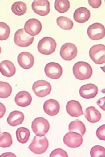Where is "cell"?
Segmentation results:
<instances>
[{"instance_id":"obj_22","label":"cell","mask_w":105,"mask_h":157,"mask_svg":"<svg viewBox=\"0 0 105 157\" xmlns=\"http://www.w3.org/2000/svg\"><path fill=\"white\" fill-rule=\"evenodd\" d=\"M85 116L87 120L91 123H95L100 121L102 114L94 107L87 108L85 111Z\"/></svg>"},{"instance_id":"obj_1","label":"cell","mask_w":105,"mask_h":157,"mask_svg":"<svg viewBox=\"0 0 105 157\" xmlns=\"http://www.w3.org/2000/svg\"><path fill=\"white\" fill-rule=\"evenodd\" d=\"M73 72L76 79L84 80L91 78L92 75L93 70L87 62L80 61L74 66Z\"/></svg>"},{"instance_id":"obj_30","label":"cell","mask_w":105,"mask_h":157,"mask_svg":"<svg viewBox=\"0 0 105 157\" xmlns=\"http://www.w3.org/2000/svg\"><path fill=\"white\" fill-rule=\"evenodd\" d=\"M10 33V28L5 22H0V40H6Z\"/></svg>"},{"instance_id":"obj_35","label":"cell","mask_w":105,"mask_h":157,"mask_svg":"<svg viewBox=\"0 0 105 157\" xmlns=\"http://www.w3.org/2000/svg\"><path fill=\"white\" fill-rule=\"evenodd\" d=\"M105 97L99 99L97 102V105L103 110L105 111Z\"/></svg>"},{"instance_id":"obj_17","label":"cell","mask_w":105,"mask_h":157,"mask_svg":"<svg viewBox=\"0 0 105 157\" xmlns=\"http://www.w3.org/2000/svg\"><path fill=\"white\" fill-rule=\"evenodd\" d=\"M43 109L45 112L49 116H55L58 114L60 111V105L56 100H48L44 104Z\"/></svg>"},{"instance_id":"obj_7","label":"cell","mask_w":105,"mask_h":157,"mask_svg":"<svg viewBox=\"0 0 105 157\" xmlns=\"http://www.w3.org/2000/svg\"><path fill=\"white\" fill-rule=\"evenodd\" d=\"M32 90L38 97L43 98L50 93L51 86L50 84L46 81L38 80L33 84Z\"/></svg>"},{"instance_id":"obj_15","label":"cell","mask_w":105,"mask_h":157,"mask_svg":"<svg viewBox=\"0 0 105 157\" xmlns=\"http://www.w3.org/2000/svg\"><path fill=\"white\" fill-rule=\"evenodd\" d=\"M98 89L96 86L92 84L83 85L79 90L80 96L85 99H91L97 95Z\"/></svg>"},{"instance_id":"obj_34","label":"cell","mask_w":105,"mask_h":157,"mask_svg":"<svg viewBox=\"0 0 105 157\" xmlns=\"http://www.w3.org/2000/svg\"><path fill=\"white\" fill-rule=\"evenodd\" d=\"M89 5L93 8L97 9L102 4V1L101 0H93L88 1Z\"/></svg>"},{"instance_id":"obj_4","label":"cell","mask_w":105,"mask_h":157,"mask_svg":"<svg viewBox=\"0 0 105 157\" xmlns=\"http://www.w3.org/2000/svg\"><path fill=\"white\" fill-rule=\"evenodd\" d=\"M32 128L37 136L42 137L44 136L50 128L48 121L43 117L36 118L32 122Z\"/></svg>"},{"instance_id":"obj_21","label":"cell","mask_w":105,"mask_h":157,"mask_svg":"<svg viewBox=\"0 0 105 157\" xmlns=\"http://www.w3.org/2000/svg\"><path fill=\"white\" fill-rule=\"evenodd\" d=\"M24 118L23 113L21 111H13L10 113L7 118V122L11 126H16L22 123Z\"/></svg>"},{"instance_id":"obj_14","label":"cell","mask_w":105,"mask_h":157,"mask_svg":"<svg viewBox=\"0 0 105 157\" xmlns=\"http://www.w3.org/2000/svg\"><path fill=\"white\" fill-rule=\"evenodd\" d=\"M18 61L20 67L24 69H29L34 65V58L32 55L27 52H23L19 55Z\"/></svg>"},{"instance_id":"obj_24","label":"cell","mask_w":105,"mask_h":157,"mask_svg":"<svg viewBox=\"0 0 105 157\" xmlns=\"http://www.w3.org/2000/svg\"><path fill=\"white\" fill-rule=\"evenodd\" d=\"M30 136V132L29 130L26 128H19L16 132L17 140L21 143L25 144L27 143L29 139Z\"/></svg>"},{"instance_id":"obj_36","label":"cell","mask_w":105,"mask_h":157,"mask_svg":"<svg viewBox=\"0 0 105 157\" xmlns=\"http://www.w3.org/2000/svg\"><path fill=\"white\" fill-rule=\"evenodd\" d=\"M6 111L5 105L3 103H0V118H2Z\"/></svg>"},{"instance_id":"obj_28","label":"cell","mask_w":105,"mask_h":157,"mask_svg":"<svg viewBox=\"0 0 105 157\" xmlns=\"http://www.w3.org/2000/svg\"><path fill=\"white\" fill-rule=\"evenodd\" d=\"M12 91V87L9 83L0 81V98L5 99L9 97Z\"/></svg>"},{"instance_id":"obj_26","label":"cell","mask_w":105,"mask_h":157,"mask_svg":"<svg viewBox=\"0 0 105 157\" xmlns=\"http://www.w3.org/2000/svg\"><path fill=\"white\" fill-rule=\"evenodd\" d=\"M56 22L57 25L65 30L71 29L74 26L73 21L66 17H59L57 19Z\"/></svg>"},{"instance_id":"obj_20","label":"cell","mask_w":105,"mask_h":157,"mask_svg":"<svg viewBox=\"0 0 105 157\" xmlns=\"http://www.w3.org/2000/svg\"><path fill=\"white\" fill-rule=\"evenodd\" d=\"M0 72L3 76L10 77L16 73V69L12 62L5 60L0 63Z\"/></svg>"},{"instance_id":"obj_23","label":"cell","mask_w":105,"mask_h":157,"mask_svg":"<svg viewBox=\"0 0 105 157\" xmlns=\"http://www.w3.org/2000/svg\"><path fill=\"white\" fill-rule=\"evenodd\" d=\"M70 132H75L81 135L82 136L85 135L86 128L83 123L78 120L73 121L70 123L68 126Z\"/></svg>"},{"instance_id":"obj_2","label":"cell","mask_w":105,"mask_h":157,"mask_svg":"<svg viewBox=\"0 0 105 157\" xmlns=\"http://www.w3.org/2000/svg\"><path fill=\"white\" fill-rule=\"evenodd\" d=\"M49 141L46 136H34L31 144L28 147L32 152L36 154H43L48 148Z\"/></svg>"},{"instance_id":"obj_16","label":"cell","mask_w":105,"mask_h":157,"mask_svg":"<svg viewBox=\"0 0 105 157\" xmlns=\"http://www.w3.org/2000/svg\"><path fill=\"white\" fill-rule=\"evenodd\" d=\"M66 109L67 113L71 117H78L84 114L81 104L75 100L69 101Z\"/></svg>"},{"instance_id":"obj_31","label":"cell","mask_w":105,"mask_h":157,"mask_svg":"<svg viewBox=\"0 0 105 157\" xmlns=\"http://www.w3.org/2000/svg\"><path fill=\"white\" fill-rule=\"evenodd\" d=\"M90 155L91 157H105L104 147L100 145H95L91 149Z\"/></svg>"},{"instance_id":"obj_18","label":"cell","mask_w":105,"mask_h":157,"mask_svg":"<svg viewBox=\"0 0 105 157\" xmlns=\"http://www.w3.org/2000/svg\"><path fill=\"white\" fill-rule=\"evenodd\" d=\"M32 97L26 91H22L17 94L15 98V101L17 105L22 107H26L31 104Z\"/></svg>"},{"instance_id":"obj_13","label":"cell","mask_w":105,"mask_h":157,"mask_svg":"<svg viewBox=\"0 0 105 157\" xmlns=\"http://www.w3.org/2000/svg\"><path fill=\"white\" fill-rule=\"evenodd\" d=\"M24 28L26 33L30 36H35L41 32L42 25L39 21L35 18H32L26 22Z\"/></svg>"},{"instance_id":"obj_37","label":"cell","mask_w":105,"mask_h":157,"mask_svg":"<svg viewBox=\"0 0 105 157\" xmlns=\"http://www.w3.org/2000/svg\"><path fill=\"white\" fill-rule=\"evenodd\" d=\"M12 155L13 157H16V156L14 154H13V153H5V154H2L0 156L2 157V156H11V155Z\"/></svg>"},{"instance_id":"obj_9","label":"cell","mask_w":105,"mask_h":157,"mask_svg":"<svg viewBox=\"0 0 105 157\" xmlns=\"http://www.w3.org/2000/svg\"><path fill=\"white\" fill-rule=\"evenodd\" d=\"M77 47L73 43H66L61 47L60 55L61 57L66 61H71L77 56Z\"/></svg>"},{"instance_id":"obj_29","label":"cell","mask_w":105,"mask_h":157,"mask_svg":"<svg viewBox=\"0 0 105 157\" xmlns=\"http://www.w3.org/2000/svg\"><path fill=\"white\" fill-rule=\"evenodd\" d=\"M12 144V137L10 134L3 132L0 135V147L6 148L10 147Z\"/></svg>"},{"instance_id":"obj_38","label":"cell","mask_w":105,"mask_h":157,"mask_svg":"<svg viewBox=\"0 0 105 157\" xmlns=\"http://www.w3.org/2000/svg\"><path fill=\"white\" fill-rule=\"evenodd\" d=\"M1 47H0V54H1Z\"/></svg>"},{"instance_id":"obj_39","label":"cell","mask_w":105,"mask_h":157,"mask_svg":"<svg viewBox=\"0 0 105 157\" xmlns=\"http://www.w3.org/2000/svg\"><path fill=\"white\" fill-rule=\"evenodd\" d=\"M0 133H1V128H0Z\"/></svg>"},{"instance_id":"obj_19","label":"cell","mask_w":105,"mask_h":157,"mask_svg":"<svg viewBox=\"0 0 105 157\" xmlns=\"http://www.w3.org/2000/svg\"><path fill=\"white\" fill-rule=\"evenodd\" d=\"M90 11L85 7H81L75 10L74 14V20L79 23H84L89 20Z\"/></svg>"},{"instance_id":"obj_27","label":"cell","mask_w":105,"mask_h":157,"mask_svg":"<svg viewBox=\"0 0 105 157\" xmlns=\"http://www.w3.org/2000/svg\"><path fill=\"white\" fill-rule=\"evenodd\" d=\"M54 6L57 11L63 14L70 9V2L68 0H56L55 1Z\"/></svg>"},{"instance_id":"obj_5","label":"cell","mask_w":105,"mask_h":157,"mask_svg":"<svg viewBox=\"0 0 105 157\" xmlns=\"http://www.w3.org/2000/svg\"><path fill=\"white\" fill-rule=\"evenodd\" d=\"M91 58L95 64L102 65L105 62V46L102 44L93 45L90 49Z\"/></svg>"},{"instance_id":"obj_6","label":"cell","mask_w":105,"mask_h":157,"mask_svg":"<svg viewBox=\"0 0 105 157\" xmlns=\"http://www.w3.org/2000/svg\"><path fill=\"white\" fill-rule=\"evenodd\" d=\"M34 37L26 33L23 28L19 29L15 33L14 42L18 46L27 47L31 45L34 40Z\"/></svg>"},{"instance_id":"obj_32","label":"cell","mask_w":105,"mask_h":157,"mask_svg":"<svg viewBox=\"0 0 105 157\" xmlns=\"http://www.w3.org/2000/svg\"><path fill=\"white\" fill-rule=\"evenodd\" d=\"M67 153L66 151L62 149H57L53 151L50 155V157H68Z\"/></svg>"},{"instance_id":"obj_8","label":"cell","mask_w":105,"mask_h":157,"mask_svg":"<svg viewBox=\"0 0 105 157\" xmlns=\"http://www.w3.org/2000/svg\"><path fill=\"white\" fill-rule=\"evenodd\" d=\"M89 37L93 40L102 39L105 37V29L103 25L95 23L89 26L87 30Z\"/></svg>"},{"instance_id":"obj_33","label":"cell","mask_w":105,"mask_h":157,"mask_svg":"<svg viewBox=\"0 0 105 157\" xmlns=\"http://www.w3.org/2000/svg\"><path fill=\"white\" fill-rule=\"evenodd\" d=\"M97 137L101 140H105V125H103L97 128L96 132Z\"/></svg>"},{"instance_id":"obj_3","label":"cell","mask_w":105,"mask_h":157,"mask_svg":"<svg viewBox=\"0 0 105 157\" xmlns=\"http://www.w3.org/2000/svg\"><path fill=\"white\" fill-rule=\"evenodd\" d=\"M56 46V41L54 39L51 37H45L39 41L38 49L41 54L49 55L55 52Z\"/></svg>"},{"instance_id":"obj_11","label":"cell","mask_w":105,"mask_h":157,"mask_svg":"<svg viewBox=\"0 0 105 157\" xmlns=\"http://www.w3.org/2000/svg\"><path fill=\"white\" fill-rule=\"evenodd\" d=\"M32 10L36 14L41 16L48 14L50 12V5L47 0H35L32 2Z\"/></svg>"},{"instance_id":"obj_10","label":"cell","mask_w":105,"mask_h":157,"mask_svg":"<svg viewBox=\"0 0 105 157\" xmlns=\"http://www.w3.org/2000/svg\"><path fill=\"white\" fill-rule=\"evenodd\" d=\"M83 138L79 134L70 132L67 133L63 138V141L67 146L72 148H77L81 146Z\"/></svg>"},{"instance_id":"obj_25","label":"cell","mask_w":105,"mask_h":157,"mask_svg":"<svg viewBox=\"0 0 105 157\" xmlns=\"http://www.w3.org/2000/svg\"><path fill=\"white\" fill-rule=\"evenodd\" d=\"M11 10L17 16H22L25 14L27 10V6L23 2H16L12 5Z\"/></svg>"},{"instance_id":"obj_12","label":"cell","mask_w":105,"mask_h":157,"mask_svg":"<svg viewBox=\"0 0 105 157\" xmlns=\"http://www.w3.org/2000/svg\"><path fill=\"white\" fill-rule=\"evenodd\" d=\"M46 75L52 79L60 78L63 74L62 67L56 62H50L46 65L45 68Z\"/></svg>"}]
</instances>
